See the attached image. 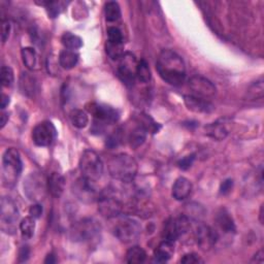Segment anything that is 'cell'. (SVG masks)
Instances as JSON below:
<instances>
[{
  "label": "cell",
  "mask_w": 264,
  "mask_h": 264,
  "mask_svg": "<svg viewBox=\"0 0 264 264\" xmlns=\"http://www.w3.org/2000/svg\"><path fill=\"white\" fill-rule=\"evenodd\" d=\"M156 68L162 80L171 86H181L186 78V65L183 58L171 50H163L160 53Z\"/></svg>",
  "instance_id": "6da1fadb"
},
{
  "label": "cell",
  "mask_w": 264,
  "mask_h": 264,
  "mask_svg": "<svg viewBox=\"0 0 264 264\" xmlns=\"http://www.w3.org/2000/svg\"><path fill=\"white\" fill-rule=\"evenodd\" d=\"M108 168L113 179L129 183L136 177L138 166L133 157L128 154H119L111 158Z\"/></svg>",
  "instance_id": "7a4b0ae2"
},
{
  "label": "cell",
  "mask_w": 264,
  "mask_h": 264,
  "mask_svg": "<svg viewBox=\"0 0 264 264\" xmlns=\"http://www.w3.org/2000/svg\"><path fill=\"white\" fill-rule=\"evenodd\" d=\"M78 166H80L82 177L92 184L96 183L102 177L103 163L99 155L94 151L86 150L81 156Z\"/></svg>",
  "instance_id": "3957f363"
},
{
  "label": "cell",
  "mask_w": 264,
  "mask_h": 264,
  "mask_svg": "<svg viewBox=\"0 0 264 264\" xmlns=\"http://www.w3.org/2000/svg\"><path fill=\"white\" fill-rule=\"evenodd\" d=\"M3 183L6 187L15 186L22 171V160L20 153L14 149H7L2 157Z\"/></svg>",
  "instance_id": "277c9868"
},
{
  "label": "cell",
  "mask_w": 264,
  "mask_h": 264,
  "mask_svg": "<svg viewBox=\"0 0 264 264\" xmlns=\"http://www.w3.org/2000/svg\"><path fill=\"white\" fill-rule=\"evenodd\" d=\"M99 223L91 218H86L74 223L70 228V239L73 242L89 243L95 240L100 233Z\"/></svg>",
  "instance_id": "5b68a950"
},
{
  "label": "cell",
  "mask_w": 264,
  "mask_h": 264,
  "mask_svg": "<svg viewBox=\"0 0 264 264\" xmlns=\"http://www.w3.org/2000/svg\"><path fill=\"white\" fill-rule=\"evenodd\" d=\"M113 231L119 241L124 244H130L138 240L141 234V225L135 219L122 217L117 220Z\"/></svg>",
  "instance_id": "8992f818"
},
{
  "label": "cell",
  "mask_w": 264,
  "mask_h": 264,
  "mask_svg": "<svg viewBox=\"0 0 264 264\" xmlns=\"http://www.w3.org/2000/svg\"><path fill=\"white\" fill-rule=\"evenodd\" d=\"M19 219V209L15 201L9 197H2L0 202V222L1 229L6 233H14Z\"/></svg>",
  "instance_id": "52a82bcc"
},
{
  "label": "cell",
  "mask_w": 264,
  "mask_h": 264,
  "mask_svg": "<svg viewBox=\"0 0 264 264\" xmlns=\"http://www.w3.org/2000/svg\"><path fill=\"white\" fill-rule=\"evenodd\" d=\"M191 228V223L187 216H180L178 218H170L166 221L163 227V239L169 242H176L184 234H186Z\"/></svg>",
  "instance_id": "ba28073f"
},
{
  "label": "cell",
  "mask_w": 264,
  "mask_h": 264,
  "mask_svg": "<svg viewBox=\"0 0 264 264\" xmlns=\"http://www.w3.org/2000/svg\"><path fill=\"white\" fill-rule=\"evenodd\" d=\"M137 61L135 56L131 53H124V55L119 60L118 65V76L127 87H132L134 85L136 78Z\"/></svg>",
  "instance_id": "9c48e42d"
},
{
  "label": "cell",
  "mask_w": 264,
  "mask_h": 264,
  "mask_svg": "<svg viewBox=\"0 0 264 264\" xmlns=\"http://www.w3.org/2000/svg\"><path fill=\"white\" fill-rule=\"evenodd\" d=\"M46 185L44 178L41 174L32 173L30 174L24 183V193L28 197L29 200L38 201L43 199L45 196Z\"/></svg>",
  "instance_id": "30bf717a"
},
{
  "label": "cell",
  "mask_w": 264,
  "mask_h": 264,
  "mask_svg": "<svg viewBox=\"0 0 264 264\" xmlns=\"http://www.w3.org/2000/svg\"><path fill=\"white\" fill-rule=\"evenodd\" d=\"M56 128L52 122L44 121L32 130V139L38 147H48L56 137Z\"/></svg>",
  "instance_id": "8fae6325"
},
{
  "label": "cell",
  "mask_w": 264,
  "mask_h": 264,
  "mask_svg": "<svg viewBox=\"0 0 264 264\" xmlns=\"http://www.w3.org/2000/svg\"><path fill=\"white\" fill-rule=\"evenodd\" d=\"M188 86L190 90L193 92L194 96L200 97L206 100L207 98L215 96L217 92L215 85L202 75H194L190 77Z\"/></svg>",
  "instance_id": "7c38bea8"
},
{
  "label": "cell",
  "mask_w": 264,
  "mask_h": 264,
  "mask_svg": "<svg viewBox=\"0 0 264 264\" xmlns=\"http://www.w3.org/2000/svg\"><path fill=\"white\" fill-rule=\"evenodd\" d=\"M89 112L93 115L95 122L107 125L115 123L120 118V114L111 105L101 104V103H91Z\"/></svg>",
  "instance_id": "4fadbf2b"
},
{
  "label": "cell",
  "mask_w": 264,
  "mask_h": 264,
  "mask_svg": "<svg viewBox=\"0 0 264 264\" xmlns=\"http://www.w3.org/2000/svg\"><path fill=\"white\" fill-rule=\"evenodd\" d=\"M98 209L105 218H116L122 212V203L117 197L113 195H103L99 198Z\"/></svg>",
  "instance_id": "5bb4252c"
},
{
  "label": "cell",
  "mask_w": 264,
  "mask_h": 264,
  "mask_svg": "<svg viewBox=\"0 0 264 264\" xmlns=\"http://www.w3.org/2000/svg\"><path fill=\"white\" fill-rule=\"evenodd\" d=\"M219 240V233L212 227L206 225H199L196 229V241L198 246L202 250L207 251L212 249Z\"/></svg>",
  "instance_id": "9a60e30c"
},
{
  "label": "cell",
  "mask_w": 264,
  "mask_h": 264,
  "mask_svg": "<svg viewBox=\"0 0 264 264\" xmlns=\"http://www.w3.org/2000/svg\"><path fill=\"white\" fill-rule=\"evenodd\" d=\"M184 101H185V104H186V107L188 108V110L194 113L208 114V113H212L215 109L214 104L212 102H209L206 99L194 96V95H186L184 97Z\"/></svg>",
  "instance_id": "2e32d148"
},
{
  "label": "cell",
  "mask_w": 264,
  "mask_h": 264,
  "mask_svg": "<svg viewBox=\"0 0 264 264\" xmlns=\"http://www.w3.org/2000/svg\"><path fill=\"white\" fill-rule=\"evenodd\" d=\"M192 192V184L191 182L184 178L181 177L177 179L175 182L174 186H173V197L178 201H183L191 195Z\"/></svg>",
  "instance_id": "e0dca14e"
},
{
  "label": "cell",
  "mask_w": 264,
  "mask_h": 264,
  "mask_svg": "<svg viewBox=\"0 0 264 264\" xmlns=\"http://www.w3.org/2000/svg\"><path fill=\"white\" fill-rule=\"evenodd\" d=\"M47 188L52 196L56 198L60 197L65 189L64 177L58 173H52L47 180Z\"/></svg>",
  "instance_id": "ac0fdd59"
},
{
  "label": "cell",
  "mask_w": 264,
  "mask_h": 264,
  "mask_svg": "<svg viewBox=\"0 0 264 264\" xmlns=\"http://www.w3.org/2000/svg\"><path fill=\"white\" fill-rule=\"evenodd\" d=\"M216 224L220 231L225 234H231L235 231V224L232 217L226 209H220L216 216Z\"/></svg>",
  "instance_id": "d6986e66"
},
{
  "label": "cell",
  "mask_w": 264,
  "mask_h": 264,
  "mask_svg": "<svg viewBox=\"0 0 264 264\" xmlns=\"http://www.w3.org/2000/svg\"><path fill=\"white\" fill-rule=\"evenodd\" d=\"M175 253V246L173 242L164 240L156 248L154 252L155 261L158 263L167 262Z\"/></svg>",
  "instance_id": "ffe728a7"
},
{
  "label": "cell",
  "mask_w": 264,
  "mask_h": 264,
  "mask_svg": "<svg viewBox=\"0 0 264 264\" xmlns=\"http://www.w3.org/2000/svg\"><path fill=\"white\" fill-rule=\"evenodd\" d=\"M148 129L137 121V125L130 131L128 135V142L132 149H137L146 140Z\"/></svg>",
  "instance_id": "44dd1931"
},
{
  "label": "cell",
  "mask_w": 264,
  "mask_h": 264,
  "mask_svg": "<svg viewBox=\"0 0 264 264\" xmlns=\"http://www.w3.org/2000/svg\"><path fill=\"white\" fill-rule=\"evenodd\" d=\"M19 87L22 93L28 97H33L37 91L35 78L27 72L22 73L19 81Z\"/></svg>",
  "instance_id": "7402d4cb"
},
{
  "label": "cell",
  "mask_w": 264,
  "mask_h": 264,
  "mask_svg": "<svg viewBox=\"0 0 264 264\" xmlns=\"http://www.w3.org/2000/svg\"><path fill=\"white\" fill-rule=\"evenodd\" d=\"M78 56L77 53L70 50H64L59 54V64L62 68L69 70L73 67H75L78 62Z\"/></svg>",
  "instance_id": "603a6c76"
},
{
  "label": "cell",
  "mask_w": 264,
  "mask_h": 264,
  "mask_svg": "<svg viewBox=\"0 0 264 264\" xmlns=\"http://www.w3.org/2000/svg\"><path fill=\"white\" fill-rule=\"evenodd\" d=\"M21 56L24 65L30 70L36 69V66L38 64V56L37 53L32 48H23L21 51Z\"/></svg>",
  "instance_id": "cb8c5ba5"
},
{
  "label": "cell",
  "mask_w": 264,
  "mask_h": 264,
  "mask_svg": "<svg viewBox=\"0 0 264 264\" xmlns=\"http://www.w3.org/2000/svg\"><path fill=\"white\" fill-rule=\"evenodd\" d=\"M206 134L216 140H223L228 134V130L222 123L216 122L205 126Z\"/></svg>",
  "instance_id": "d4e9b609"
},
{
  "label": "cell",
  "mask_w": 264,
  "mask_h": 264,
  "mask_svg": "<svg viewBox=\"0 0 264 264\" xmlns=\"http://www.w3.org/2000/svg\"><path fill=\"white\" fill-rule=\"evenodd\" d=\"M147 259V254L144 252V250L138 246H134L130 248L127 251L126 254V262L130 264H135V263H142L146 261Z\"/></svg>",
  "instance_id": "484cf974"
},
{
  "label": "cell",
  "mask_w": 264,
  "mask_h": 264,
  "mask_svg": "<svg viewBox=\"0 0 264 264\" xmlns=\"http://www.w3.org/2000/svg\"><path fill=\"white\" fill-rule=\"evenodd\" d=\"M69 119L72 125L78 129L85 128L89 123L88 114L83 110H72L69 114Z\"/></svg>",
  "instance_id": "4316f807"
},
{
  "label": "cell",
  "mask_w": 264,
  "mask_h": 264,
  "mask_svg": "<svg viewBox=\"0 0 264 264\" xmlns=\"http://www.w3.org/2000/svg\"><path fill=\"white\" fill-rule=\"evenodd\" d=\"M62 45L70 51H74L83 47V39L75 34L66 32L61 37Z\"/></svg>",
  "instance_id": "83f0119b"
},
{
  "label": "cell",
  "mask_w": 264,
  "mask_h": 264,
  "mask_svg": "<svg viewBox=\"0 0 264 264\" xmlns=\"http://www.w3.org/2000/svg\"><path fill=\"white\" fill-rule=\"evenodd\" d=\"M35 219L31 216L24 218L20 223V230L23 240H30L35 230Z\"/></svg>",
  "instance_id": "f1b7e54d"
},
{
  "label": "cell",
  "mask_w": 264,
  "mask_h": 264,
  "mask_svg": "<svg viewBox=\"0 0 264 264\" xmlns=\"http://www.w3.org/2000/svg\"><path fill=\"white\" fill-rule=\"evenodd\" d=\"M105 19L109 22H116L121 18V8L118 2L109 1L104 4Z\"/></svg>",
  "instance_id": "f546056e"
},
{
  "label": "cell",
  "mask_w": 264,
  "mask_h": 264,
  "mask_svg": "<svg viewBox=\"0 0 264 264\" xmlns=\"http://www.w3.org/2000/svg\"><path fill=\"white\" fill-rule=\"evenodd\" d=\"M136 78L140 83H143V84H147L151 81V78H152L151 69L149 67L148 62L144 59H141L137 63Z\"/></svg>",
  "instance_id": "4dcf8cb0"
},
{
  "label": "cell",
  "mask_w": 264,
  "mask_h": 264,
  "mask_svg": "<svg viewBox=\"0 0 264 264\" xmlns=\"http://www.w3.org/2000/svg\"><path fill=\"white\" fill-rule=\"evenodd\" d=\"M105 52H107L108 56L113 60H120L121 57L124 55L123 51V44H114L111 42H107L105 44Z\"/></svg>",
  "instance_id": "1f68e13d"
},
{
  "label": "cell",
  "mask_w": 264,
  "mask_h": 264,
  "mask_svg": "<svg viewBox=\"0 0 264 264\" xmlns=\"http://www.w3.org/2000/svg\"><path fill=\"white\" fill-rule=\"evenodd\" d=\"M263 92H264L263 81L259 80L250 86L247 92V96L250 99H259L263 97Z\"/></svg>",
  "instance_id": "d6a6232c"
},
{
  "label": "cell",
  "mask_w": 264,
  "mask_h": 264,
  "mask_svg": "<svg viewBox=\"0 0 264 264\" xmlns=\"http://www.w3.org/2000/svg\"><path fill=\"white\" fill-rule=\"evenodd\" d=\"M0 78H1V84L3 87H10L12 85L15 76L14 71L9 66H2L1 71H0Z\"/></svg>",
  "instance_id": "836d02e7"
},
{
  "label": "cell",
  "mask_w": 264,
  "mask_h": 264,
  "mask_svg": "<svg viewBox=\"0 0 264 264\" xmlns=\"http://www.w3.org/2000/svg\"><path fill=\"white\" fill-rule=\"evenodd\" d=\"M41 4L45 5L47 7V11L51 18H56L62 9L63 3L60 1H48V2H42Z\"/></svg>",
  "instance_id": "e575fe53"
},
{
  "label": "cell",
  "mask_w": 264,
  "mask_h": 264,
  "mask_svg": "<svg viewBox=\"0 0 264 264\" xmlns=\"http://www.w3.org/2000/svg\"><path fill=\"white\" fill-rule=\"evenodd\" d=\"M108 37L109 42L114 44H123V34L121 30L117 27H110L108 29Z\"/></svg>",
  "instance_id": "d590c367"
},
{
  "label": "cell",
  "mask_w": 264,
  "mask_h": 264,
  "mask_svg": "<svg viewBox=\"0 0 264 264\" xmlns=\"http://www.w3.org/2000/svg\"><path fill=\"white\" fill-rule=\"evenodd\" d=\"M122 140V133H121V130H117L115 131L112 135H110V137L107 140V146L110 148H115L118 147L119 144H120Z\"/></svg>",
  "instance_id": "8d00e7d4"
},
{
  "label": "cell",
  "mask_w": 264,
  "mask_h": 264,
  "mask_svg": "<svg viewBox=\"0 0 264 264\" xmlns=\"http://www.w3.org/2000/svg\"><path fill=\"white\" fill-rule=\"evenodd\" d=\"M200 262H202V260L195 253H189V254L184 255L183 258L181 259V263H184V264H196V263H200Z\"/></svg>",
  "instance_id": "74e56055"
},
{
  "label": "cell",
  "mask_w": 264,
  "mask_h": 264,
  "mask_svg": "<svg viewBox=\"0 0 264 264\" xmlns=\"http://www.w3.org/2000/svg\"><path fill=\"white\" fill-rule=\"evenodd\" d=\"M195 160V155L192 154V155H189V156H186V157H184L183 159H181L179 161V166L180 168L182 169H188L194 162Z\"/></svg>",
  "instance_id": "f35d334b"
},
{
  "label": "cell",
  "mask_w": 264,
  "mask_h": 264,
  "mask_svg": "<svg viewBox=\"0 0 264 264\" xmlns=\"http://www.w3.org/2000/svg\"><path fill=\"white\" fill-rule=\"evenodd\" d=\"M10 32V24L7 20L2 19L1 21V39L2 43H5L7 41V38L9 36Z\"/></svg>",
  "instance_id": "ab89813d"
},
{
  "label": "cell",
  "mask_w": 264,
  "mask_h": 264,
  "mask_svg": "<svg viewBox=\"0 0 264 264\" xmlns=\"http://www.w3.org/2000/svg\"><path fill=\"white\" fill-rule=\"evenodd\" d=\"M232 187H233V181L231 179H227V180H225L221 184L220 193L222 195H226V194H228L231 191Z\"/></svg>",
  "instance_id": "60d3db41"
},
{
  "label": "cell",
  "mask_w": 264,
  "mask_h": 264,
  "mask_svg": "<svg viewBox=\"0 0 264 264\" xmlns=\"http://www.w3.org/2000/svg\"><path fill=\"white\" fill-rule=\"evenodd\" d=\"M43 214V206L38 203H35L33 205H31V207L29 208V215L34 218L37 219L42 216Z\"/></svg>",
  "instance_id": "b9f144b4"
},
{
  "label": "cell",
  "mask_w": 264,
  "mask_h": 264,
  "mask_svg": "<svg viewBox=\"0 0 264 264\" xmlns=\"http://www.w3.org/2000/svg\"><path fill=\"white\" fill-rule=\"evenodd\" d=\"M29 256V249L28 247H22L21 251H20V254H19V260L20 262H24L28 259Z\"/></svg>",
  "instance_id": "7bdbcfd3"
},
{
  "label": "cell",
  "mask_w": 264,
  "mask_h": 264,
  "mask_svg": "<svg viewBox=\"0 0 264 264\" xmlns=\"http://www.w3.org/2000/svg\"><path fill=\"white\" fill-rule=\"evenodd\" d=\"M264 260V254H263V250H260L258 253L255 254V256L253 257L252 261L251 262H258V263H262Z\"/></svg>",
  "instance_id": "ee69618b"
},
{
  "label": "cell",
  "mask_w": 264,
  "mask_h": 264,
  "mask_svg": "<svg viewBox=\"0 0 264 264\" xmlns=\"http://www.w3.org/2000/svg\"><path fill=\"white\" fill-rule=\"evenodd\" d=\"M9 103V97L5 94H2V97H1V109L4 110L7 105Z\"/></svg>",
  "instance_id": "f6af8a7d"
},
{
  "label": "cell",
  "mask_w": 264,
  "mask_h": 264,
  "mask_svg": "<svg viewBox=\"0 0 264 264\" xmlns=\"http://www.w3.org/2000/svg\"><path fill=\"white\" fill-rule=\"evenodd\" d=\"M7 121H8V113L3 112L1 114V128H3L5 126V124L7 123Z\"/></svg>",
  "instance_id": "bcb514c9"
},
{
  "label": "cell",
  "mask_w": 264,
  "mask_h": 264,
  "mask_svg": "<svg viewBox=\"0 0 264 264\" xmlns=\"http://www.w3.org/2000/svg\"><path fill=\"white\" fill-rule=\"evenodd\" d=\"M55 262H56V258H55V256L53 255V254H49V255L47 256L46 260H45V263H50V264L55 263Z\"/></svg>",
  "instance_id": "7dc6e473"
},
{
  "label": "cell",
  "mask_w": 264,
  "mask_h": 264,
  "mask_svg": "<svg viewBox=\"0 0 264 264\" xmlns=\"http://www.w3.org/2000/svg\"><path fill=\"white\" fill-rule=\"evenodd\" d=\"M260 222L261 224L263 222V205H261V209H260Z\"/></svg>",
  "instance_id": "c3c4849f"
}]
</instances>
